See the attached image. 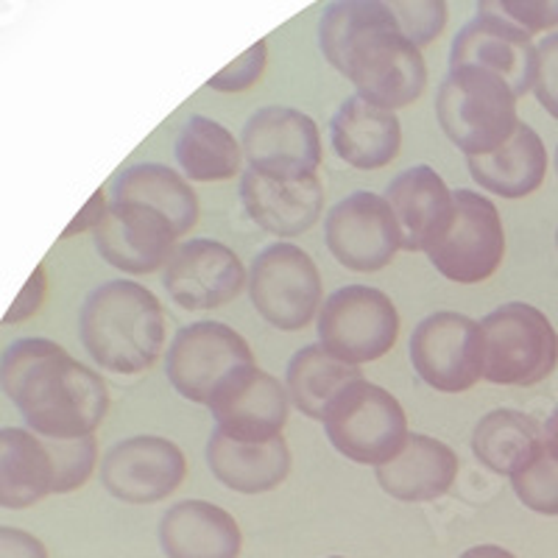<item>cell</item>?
Returning <instances> with one entry per match:
<instances>
[{"label": "cell", "instance_id": "cell-27", "mask_svg": "<svg viewBox=\"0 0 558 558\" xmlns=\"http://www.w3.org/2000/svg\"><path fill=\"white\" fill-rule=\"evenodd\" d=\"M542 445H545V430L539 422L511 408L488 411L472 433V452L477 461L486 470L508 477L525 470Z\"/></svg>", "mask_w": 558, "mask_h": 558}, {"label": "cell", "instance_id": "cell-38", "mask_svg": "<svg viewBox=\"0 0 558 558\" xmlns=\"http://www.w3.org/2000/svg\"><path fill=\"white\" fill-rule=\"evenodd\" d=\"M0 558H48V550L34 533L0 527Z\"/></svg>", "mask_w": 558, "mask_h": 558}, {"label": "cell", "instance_id": "cell-1", "mask_svg": "<svg viewBox=\"0 0 558 558\" xmlns=\"http://www.w3.org/2000/svg\"><path fill=\"white\" fill-rule=\"evenodd\" d=\"M318 48L355 84L357 96L386 109L411 107L427 84L422 48L400 32L380 0H336L318 20Z\"/></svg>", "mask_w": 558, "mask_h": 558}, {"label": "cell", "instance_id": "cell-39", "mask_svg": "<svg viewBox=\"0 0 558 558\" xmlns=\"http://www.w3.org/2000/svg\"><path fill=\"white\" fill-rule=\"evenodd\" d=\"M107 196H104V191H96V196L89 198L87 207L78 213V218L73 223H70L68 229H64V235L62 238H73V235H82V232H87V229H93L96 232L98 227H101L104 216H107Z\"/></svg>", "mask_w": 558, "mask_h": 558}, {"label": "cell", "instance_id": "cell-40", "mask_svg": "<svg viewBox=\"0 0 558 558\" xmlns=\"http://www.w3.org/2000/svg\"><path fill=\"white\" fill-rule=\"evenodd\" d=\"M458 558H517L514 553L502 550V547L497 545H477V547H470V550H463Z\"/></svg>", "mask_w": 558, "mask_h": 558}, {"label": "cell", "instance_id": "cell-36", "mask_svg": "<svg viewBox=\"0 0 558 558\" xmlns=\"http://www.w3.org/2000/svg\"><path fill=\"white\" fill-rule=\"evenodd\" d=\"M536 101L558 121V32L547 34L536 45V78H533Z\"/></svg>", "mask_w": 558, "mask_h": 558}, {"label": "cell", "instance_id": "cell-22", "mask_svg": "<svg viewBox=\"0 0 558 558\" xmlns=\"http://www.w3.org/2000/svg\"><path fill=\"white\" fill-rule=\"evenodd\" d=\"M159 545L168 558H238L241 525L221 506L182 500L159 520Z\"/></svg>", "mask_w": 558, "mask_h": 558}, {"label": "cell", "instance_id": "cell-19", "mask_svg": "<svg viewBox=\"0 0 558 558\" xmlns=\"http://www.w3.org/2000/svg\"><path fill=\"white\" fill-rule=\"evenodd\" d=\"M450 68H481L495 73L514 89L517 98H522L533 89L536 78V45L531 34L477 14L452 39Z\"/></svg>", "mask_w": 558, "mask_h": 558}, {"label": "cell", "instance_id": "cell-44", "mask_svg": "<svg viewBox=\"0 0 558 558\" xmlns=\"http://www.w3.org/2000/svg\"><path fill=\"white\" fill-rule=\"evenodd\" d=\"M330 558H343V556H330Z\"/></svg>", "mask_w": 558, "mask_h": 558}, {"label": "cell", "instance_id": "cell-41", "mask_svg": "<svg viewBox=\"0 0 558 558\" xmlns=\"http://www.w3.org/2000/svg\"><path fill=\"white\" fill-rule=\"evenodd\" d=\"M545 445L550 447V450L558 456V408L550 413V418H547V425H545Z\"/></svg>", "mask_w": 558, "mask_h": 558}, {"label": "cell", "instance_id": "cell-25", "mask_svg": "<svg viewBox=\"0 0 558 558\" xmlns=\"http://www.w3.org/2000/svg\"><path fill=\"white\" fill-rule=\"evenodd\" d=\"M466 168L481 184V191L502 198H525L545 182L547 148L536 129L520 121L517 132L497 151L466 157Z\"/></svg>", "mask_w": 558, "mask_h": 558}, {"label": "cell", "instance_id": "cell-5", "mask_svg": "<svg viewBox=\"0 0 558 558\" xmlns=\"http://www.w3.org/2000/svg\"><path fill=\"white\" fill-rule=\"evenodd\" d=\"M483 380L495 386H536L558 363V332L550 318L525 302H508L481 322Z\"/></svg>", "mask_w": 558, "mask_h": 558}, {"label": "cell", "instance_id": "cell-15", "mask_svg": "<svg viewBox=\"0 0 558 558\" xmlns=\"http://www.w3.org/2000/svg\"><path fill=\"white\" fill-rule=\"evenodd\" d=\"M243 157L252 171L307 177L322 166V134L302 109L263 107L243 126Z\"/></svg>", "mask_w": 558, "mask_h": 558}, {"label": "cell", "instance_id": "cell-4", "mask_svg": "<svg viewBox=\"0 0 558 558\" xmlns=\"http://www.w3.org/2000/svg\"><path fill=\"white\" fill-rule=\"evenodd\" d=\"M514 89L481 68H450L438 87L436 118L452 146L466 157H483L506 143L520 126Z\"/></svg>", "mask_w": 558, "mask_h": 558}, {"label": "cell", "instance_id": "cell-16", "mask_svg": "<svg viewBox=\"0 0 558 558\" xmlns=\"http://www.w3.org/2000/svg\"><path fill=\"white\" fill-rule=\"evenodd\" d=\"M104 260L123 274H154L166 268L177 248V229L159 209L140 202H112L93 232Z\"/></svg>", "mask_w": 558, "mask_h": 558}, {"label": "cell", "instance_id": "cell-2", "mask_svg": "<svg viewBox=\"0 0 558 558\" xmlns=\"http://www.w3.org/2000/svg\"><path fill=\"white\" fill-rule=\"evenodd\" d=\"M0 388L39 438L93 436L109 411L101 375L51 338H17L0 355Z\"/></svg>", "mask_w": 558, "mask_h": 558}, {"label": "cell", "instance_id": "cell-24", "mask_svg": "<svg viewBox=\"0 0 558 558\" xmlns=\"http://www.w3.org/2000/svg\"><path fill=\"white\" fill-rule=\"evenodd\" d=\"M207 466L223 486L241 495H263L282 486L291 472V450L286 436L271 441H238L213 430L207 441Z\"/></svg>", "mask_w": 558, "mask_h": 558}, {"label": "cell", "instance_id": "cell-32", "mask_svg": "<svg viewBox=\"0 0 558 558\" xmlns=\"http://www.w3.org/2000/svg\"><path fill=\"white\" fill-rule=\"evenodd\" d=\"M53 461V495L76 492L96 470V436L82 438H43Z\"/></svg>", "mask_w": 558, "mask_h": 558}, {"label": "cell", "instance_id": "cell-28", "mask_svg": "<svg viewBox=\"0 0 558 558\" xmlns=\"http://www.w3.org/2000/svg\"><path fill=\"white\" fill-rule=\"evenodd\" d=\"M112 202H140L159 209L184 238L198 221V196L179 171L159 162L132 166L114 179Z\"/></svg>", "mask_w": 558, "mask_h": 558}, {"label": "cell", "instance_id": "cell-14", "mask_svg": "<svg viewBox=\"0 0 558 558\" xmlns=\"http://www.w3.org/2000/svg\"><path fill=\"white\" fill-rule=\"evenodd\" d=\"M168 296L184 311H216L229 305L248 286L241 257L209 238H193L173 248L162 268Z\"/></svg>", "mask_w": 558, "mask_h": 558}, {"label": "cell", "instance_id": "cell-21", "mask_svg": "<svg viewBox=\"0 0 558 558\" xmlns=\"http://www.w3.org/2000/svg\"><path fill=\"white\" fill-rule=\"evenodd\" d=\"M330 140L347 166L357 171H377L391 166L400 154L402 126L393 109L352 96L332 114Z\"/></svg>", "mask_w": 558, "mask_h": 558}, {"label": "cell", "instance_id": "cell-7", "mask_svg": "<svg viewBox=\"0 0 558 558\" xmlns=\"http://www.w3.org/2000/svg\"><path fill=\"white\" fill-rule=\"evenodd\" d=\"M316 330L327 352L361 366L391 352L400 338V313L377 288L347 286L324 299Z\"/></svg>", "mask_w": 558, "mask_h": 558}, {"label": "cell", "instance_id": "cell-23", "mask_svg": "<svg viewBox=\"0 0 558 558\" xmlns=\"http://www.w3.org/2000/svg\"><path fill=\"white\" fill-rule=\"evenodd\" d=\"M458 456L438 438L411 433L397 456L377 466L380 488L393 500L430 502L447 495L458 477Z\"/></svg>", "mask_w": 558, "mask_h": 558}, {"label": "cell", "instance_id": "cell-6", "mask_svg": "<svg viewBox=\"0 0 558 558\" xmlns=\"http://www.w3.org/2000/svg\"><path fill=\"white\" fill-rule=\"evenodd\" d=\"M324 430L330 445L349 461L383 466L408 441V416L400 400L368 380L349 383L324 413Z\"/></svg>", "mask_w": 558, "mask_h": 558}, {"label": "cell", "instance_id": "cell-37", "mask_svg": "<svg viewBox=\"0 0 558 558\" xmlns=\"http://www.w3.org/2000/svg\"><path fill=\"white\" fill-rule=\"evenodd\" d=\"M45 291H48V279H45V268H34V274L28 277L26 288L20 291L17 302L12 305V311L3 316V324H17L23 322V318H32L34 313L43 307L45 302Z\"/></svg>", "mask_w": 558, "mask_h": 558}, {"label": "cell", "instance_id": "cell-17", "mask_svg": "<svg viewBox=\"0 0 558 558\" xmlns=\"http://www.w3.org/2000/svg\"><path fill=\"white\" fill-rule=\"evenodd\" d=\"M216 430L238 441H271L288 425L291 397L288 388L257 363L243 368L209 400Z\"/></svg>", "mask_w": 558, "mask_h": 558}, {"label": "cell", "instance_id": "cell-12", "mask_svg": "<svg viewBox=\"0 0 558 558\" xmlns=\"http://www.w3.org/2000/svg\"><path fill=\"white\" fill-rule=\"evenodd\" d=\"M411 363L436 391H470L483 380L481 322L452 311L422 318L411 336Z\"/></svg>", "mask_w": 558, "mask_h": 558}, {"label": "cell", "instance_id": "cell-9", "mask_svg": "<svg viewBox=\"0 0 558 558\" xmlns=\"http://www.w3.org/2000/svg\"><path fill=\"white\" fill-rule=\"evenodd\" d=\"M254 363L248 341L229 324L196 322L179 330L168 347L166 375L184 400L209 405L232 377Z\"/></svg>", "mask_w": 558, "mask_h": 558}, {"label": "cell", "instance_id": "cell-18", "mask_svg": "<svg viewBox=\"0 0 558 558\" xmlns=\"http://www.w3.org/2000/svg\"><path fill=\"white\" fill-rule=\"evenodd\" d=\"M241 204L263 232L296 238L322 218L324 187L318 173L282 177L248 168L241 177Z\"/></svg>", "mask_w": 558, "mask_h": 558}, {"label": "cell", "instance_id": "cell-8", "mask_svg": "<svg viewBox=\"0 0 558 558\" xmlns=\"http://www.w3.org/2000/svg\"><path fill=\"white\" fill-rule=\"evenodd\" d=\"M248 296L254 311L277 330H305L322 311V274L305 248L274 243L248 268Z\"/></svg>", "mask_w": 558, "mask_h": 558}, {"label": "cell", "instance_id": "cell-20", "mask_svg": "<svg viewBox=\"0 0 558 558\" xmlns=\"http://www.w3.org/2000/svg\"><path fill=\"white\" fill-rule=\"evenodd\" d=\"M405 252H430L452 223V191L430 166H416L393 177L386 191Z\"/></svg>", "mask_w": 558, "mask_h": 558}, {"label": "cell", "instance_id": "cell-11", "mask_svg": "<svg viewBox=\"0 0 558 558\" xmlns=\"http://www.w3.org/2000/svg\"><path fill=\"white\" fill-rule=\"evenodd\" d=\"M324 241L343 268L372 274L391 266L402 248V232L386 196L357 191L327 213Z\"/></svg>", "mask_w": 558, "mask_h": 558}, {"label": "cell", "instance_id": "cell-42", "mask_svg": "<svg viewBox=\"0 0 558 558\" xmlns=\"http://www.w3.org/2000/svg\"><path fill=\"white\" fill-rule=\"evenodd\" d=\"M556 171H558V151H556Z\"/></svg>", "mask_w": 558, "mask_h": 558}, {"label": "cell", "instance_id": "cell-31", "mask_svg": "<svg viewBox=\"0 0 558 558\" xmlns=\"http://www.w3.org/2000/svg\"><path fill=\"white\" fill-rule=\"evenodd\" d=\"M514 495L525 508L545 517H558V456L547 445L533 456L525 470L511 477Z\"/></svg>", "mask_w": 558, "mask_h": 558}, {"label": "cell", "instance_id": "cell-3", "mask_svg": "<svg viewBox=\"0 0 558 558\" xmlns=\"http://www.w3.org/2000/svg\"><path fill=\"white\" fill-rule=\"evenodd\" d=\"M78 336L101 368L114 375H140L162 355L166 313L146 286L112 279L84 299Z\"/></svg>", "mask_w": 558, "mask_h": 558}, {"label": "cell", "instance_id": "cell-35", "mask_svg": "<svg viewBox=\"0 0 558 558\" xmlns=\"http://www.w3.org/2000/svg\"><path fill=\"white\" fill-rule=\"evenodd\" d=\"M266 62L268 45L260 39V43H254L243 57H238L235 62L227 64L221 73H216V76L209 78L207 87L216 89V93H243V89H248L252 84L260 82Z\"/></svg>", "mask_w": 558, "mask_h": 558}, {"label": "cell", "instance_id": "cell-29", "mask_svg": "<svg viewBox=\"0 0 558 558\" xmlns=\"http://www.w3.org/2000/svg\"><path fill=\"white\" fill-rule=\"evenodd\" d=\"M361 368L341 361L322 343H307L291 357L286 372V388L293 405L307 418L324 422V413L349 383L361 380Z\"/></svg>", "mask_w": 558, "mask_h": 558}, {"label": "cell", "instance_id": "cell-26", "mask_svg": "<svg viewBox=\"0 0 558 558\" xmlns=\"http://www.w3.org/2000/svg\"><path fill=\"white\" fill-rule=\"evenodd\" d=\"M53 495V461L28 427H0V508L37 506Z\"/></svg>", "mask_w": 558, "mask_h": 558}, {"label": "cell", "instance_id": "cell-33", "mask_svg": "<svg viewBox=\"0 0 558 558\" xmlns=\"http://www.w3.org/2000/svg\"><path fill=\"white\" fill-rule=\"evenodd\" d=\"M416 48L436 43L447 26V0H380Z\"/></svg>", "mask_w": 558, "mask_h": 558}, {"label": "cell", "instance_id": "cell-10", "mask_svg": "<svg viewBox=\"0 0 558 558\" xmlns=\"http://www.w3.org/2000/svg\"><path fill=\"white\" fill-rule=\"evenodd\" d=\"M452 223L427 252L433 268L458 286H477L495 277L506 257V229L495 202L477 191L452 193Z\"/></svg>", "mask_w": 558, "mask_h": 558}, {"label": "cell", "instance_id": "cell-34", "mask_svg": "<svg viewBox=\"0 0 558 558\" xmlns=\"http://www.w3.org/2000/svg\"><path fill=\"white\" fill-rule=\"evenodd\" d=\"M477 14L502 20L533 37L558 26V0H477Z\"/></svg>", "mask_w": 558, "mask_h": 558}, {"label": "cell", "instance_id": "cell-13", "mask_svg": "<svg viewBox=\"0 0 558 558\" xmlns=\"http://www.w3.org/2000/svg\"><path fill=\"white\" fill-rule=\"evenodd\" d=\"M187 475L184 452L162 436L123 438L101 461V483L114 500L151 506L166 500Z\"/></svg>", "mask_w": 558, "mask_h": 558}, {"label": "cell", "instance_id": "cell-43", "mask_svg": "<svg viewBox=\"0 0 558 558\" xmlns=\"http://www.w3.org/2000/svg\"><path fill=\"white\" fill-rule=\"evenodd\" d=\"M556 246H558V232H556Z\"/></svg>", "mask_w": 558, "mask_h": 558}, {"label": "cell", "instance_id": "cell-30", "mask_svg": "<svg viewBox=\"0 0 558 558\" xmlns=\"http://www.w3.org/2000/svg\"><path fill=\"white\" fill-rule=\"evenodd\" d=\"M177 162L191 182H227L241 173L243 146L223 123L193 114L177 137Z\"/></svg>", "mask_w": 558, "mask_h": 558}]
</instances>
